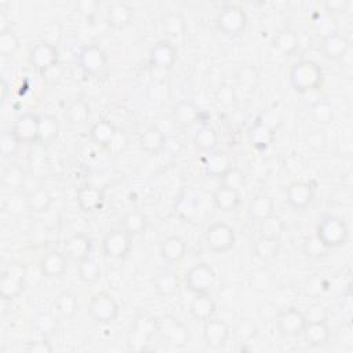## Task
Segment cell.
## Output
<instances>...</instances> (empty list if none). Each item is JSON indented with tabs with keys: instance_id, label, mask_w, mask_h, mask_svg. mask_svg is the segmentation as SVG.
Returning <instances> with one entry per match:
<instances>
[{
	"instance_id": "28",
	"label": "cell",
	"mask_w": 353,
	"mask_h": 353,
	"mask_svg": "<svg viewBox=\"0 0 353 353\" xmlns=\"http://www.w3.org/2000/svg\"><path fill=\"white\" fill-rule=\"evenodd\" d=\"M215 302L214 300L207 294H195V298L192 300L191 302V306H189V312H191V316L197 320V321H207L210 320L211 317H214V313H215Z\"/></svg>"
},
{
	"instance_id": "25",
	"label": "cell",
	"mask_w": 353,
	"mask_h": 353,
	"mask_svg": "<svg viewBox=\"0 0 353 353\" xmlns=\"http://www.w3.org/2000/svg\"><path fill=\"white\" fill-rule=\"evenodd\" d=\"M241 200H242L241 191L229 188L222 184L212 193V202H214L215 207L225 212H230V211L236 210L241 204Z\"/></svg>"
},
{
	"instance_id": "50",
	"label": "cell",
	"mask_w": 353,
	"mask_h": 353,
	"mask_svg": "<svg viewBox=\"0 0 353 353\" xmlns=\"http://www.w3.org/2000/svg\"><path fill=\"white\" fill-rule=\"evenodd\" d=\"M20 145H21V141L17 138L13 130H8L2 133V137H0V149H2V155L5 158L16 156L20 149Z\"/></svg>"
},
{
	"instance_id": "23",
	"label": "cell",
	"mask_w": 353,
	"mask_h": 353,
	"mask_svg": "<svg viewBox=\"0 0 353 353\" xmlns=\"http://www.w3.org/2000/svg\"><path fill=\"white\" fill-rule=\"evenodd\" d=\"M200 117L199 108L193 101L181 99L173 109L174 123L181 129L192 127Z\"/></svg>"
},
{
	"instance_id": "46",
	"label": "cell",
	"mask_w": 353,
	"mask_h": 353,
	"mask_svg": "<svg viewBox=\"0 0 353 353\" xmlns=\"http://www.w3.org/2000/svg\"><path fill=\"white\" fill-rule=\"evenodd\" d=\"M330 252L331 250L316 236V234H312V236L306 238L302 243V253L305 257L311 260L324 258Z\"/></svg>"
},
{
	"instance_id": "51",
	"label": "cell",
	"mask_w": 353,
	"mask_h": 353,
	"mask_svg": "<svg viewBox=\"0 0 353 353\" xmlns=\"http://www.w3.org/2000/svg\"><path fill=\"white\" fill-rule=\"evenodd\" d=\"M19 49L20 39L13 31L0 34V54L3 57H12L19 51Z\"/></svg>"
},
{
	"instance_id": "20",
	"label": "cell",
	"mask_w": 353,
	"mask_h": 353,
	"mask_svg": "<svg viewBox=\"0 0 353 353\" xmlns=\"http://www.w3.org/2000/svg\"><path fill=\"white\" fill-rule=\"evenodd\" d=\"M302 337L305 342L312 348H320L324 346L331 337V330L326 319H317V320H308Z\"/></svg>"
},
{
	"instance_id": "1",
	"label": "cell",
	"mask_w": 353,
	"mask_h": 353,
	"mask_svg": "<svg viewBox=\"0 0 353 353\" xmlns=\"http://www.w3.org/2000/svg\"><path fill=\"white\" fill-rule=\"evenodd\" d=\"M323 82V69L312 60H300L290 68L289 83L291 88L300 94H306L321 88Z\"/></svg>"
},
{
	"instance_id": "17",
	"label": "cell",
	"mask_w": 353,
	"mask_h": 353,
	"mask_svg": "<svg viewBox=\"0 0 353 353\" xmlns=\"http://www.w3.org/2000/svg\"><path fill=\"white\" fill-rule=\"evenodd\" d=\"M39 121L40 116L35 113H24L21 114L12 129L21 144H34L38 143L39 137Z\"/></svg>"
},
{
	"instance_id": "39",
	"label": "cell",
	"mask_w": 353,
	"mask_h": 353,
	"mask_svg": "<svg viewBox=\"0 0 353 353\" xmlns=\"http://www.w3.org/2000/svg\"><path fill=\"white\" fill-rule=\"evenodd\" d=\"M273 47L283 56H293L300 47V38L293 29L284 28L273 36Z\"/></svg>"
},
{
	"instance_id": "49",
	"label": "cell",
	"mask_w": 353,
	"mask_h": 353,
	"mask_svg": "<svg viewBox=\"0 0 353 353\" xmlns=\"http://www.w3.org/2000/svg\"><path fill=\"white\" fill-rule=\"evenodd\" d=\"M311 113H312L313 121L319 125H323V126L330 125L334 119V108L326 99L317 101L316 104H313L312 109H311Z\"/></svg>"
},
{
	"instance_id": "57",
	"label": "cell",
	"mask_w": 353,
	"mask_h": 353,
	"mask_svg": "<svg viewBox=\"0 0 353 353\" xmlns=\"http://www.w3.org/2000/svg\"><path fill=\"white\" fill-rule=\"evenodd\" d=\"M127 147H129V138H127V136H126L125 132H121V130H119V132H117V134L114 136L113 141L109 144L108 149H109L110 152H113V154H121V152H123Z\"/></svg>"
},
{
	"instance_id": "53",
	"label": "cell",
	"mask_w": 353,
	"mask_h": 353,
	"mask_svg": "<svg viewBox=\"0 0 353 353\" xmlns=\"http://www.w3.org/2000/svg\"><path fill=\"white\" fill-rule=\"evenodd\" d=\"M35 327L42 334L53 332L57 327V317L51 313H40L35 317Z\"/></svg>"
},
{
	"instance_id": "21",
	"label": "cell",
	"mask_w": 353,
	"mask_h": 353,
	"mask_svg": "<svg viewBox=\"0 0 353 353\" xmlns=\"http://www.w3.org/2000/svg\"><path fill=\"white\" fill-rule=\"evenodd\" d=\"M350 50L349 40L338 31L321 39V53L330 61L343 60L345 54Z\"/></svg>"
},
{
	"instance_id": "22",
	"label": "cell",
	"mask_w": 353,
	"mask_h": 353,
	"mask_svg": "<svg viewBox=\"0 0 353 353\" xmlns=\"http://www.w3.org/2000/svg\"><path fill=\"white\" fill-rule=\"evenodd\" d=\"M76 202L83 212H95L102 208L105 195L94 185H83L76 193Z\"/></svg>"
},
{
	"instance_id": "32",
	"label": "cell",
	"mask_w": 353,
	"mask_h": 353,
	"mask_svg": "<svg viewBox=\"0 0 353 353\" xmlns=\"http://www.w3.org/2000/svg\"><path fill=\"white\" fill-rule=\"evenodd\" d=\"M273 210H275V202L269 195H265V193L256 195L254 197H252L247 206L249 217L252 221H256V222H260L261 219L272 215Z\"/></svg>"
},
{
	"instance_id": "5",
	"label": "cell",
	"mask_w": 353,
	"mask_h": 353,
	"mask_svg": "<svg viewBox=\"0 0 353 353\" xmlns=\"http://www.w3.org/2000/svg\"><path fill=\"white\" fill-rule=\"evenodd\" d=\"M215 24L222 35L236 38L242 35L247 27V14L241 6L226 5L219 10Z\"/></svg>"
},
{
	"instance_id": "43",
	"label": "cell",
	"mask_w": 353,
	"mask_h": 353,
	"mask_svg": "<svg viewBox=\"0 0 353 353\" xmlns=\"http://www.w3.org/2000/svg\"><path fill=\"white\" fill-rule=\"evenodd\" d=\"M77 276L80 282L86 284H94L101 279L102 271L99 264L95 260L87 258L77 264Z\"/></svg>"
},
{
	"instance_id": "63",
	"label": "cell",
	"mask_w": 353,
	"mask_h": 353,
	"mask_svg": "<svg viewBox=\"0 0 353 353\" xmlns=\"http://www.w3.org/2000/svg\"><path fill=\"white\" fill-rule=\"evenodd\" d=\"M8 94H9V86H8L6 80L3 79L2 80V97H0V99H2L3 104L8 101Z\"/></svg>"
},
{
	"instance_id": "2",
	"label": "cell",
	"mask_w": 353,
	"mask_h": 353,
	"mask_svg": "<svg viewBox=\"0 0 353 353\" xmlns=\"http://www.w3.org/2000/svg\"><path fill=\"white\" fill-rule=\"evenodd\" d=\"M316 236L330 249L342 247L349 236L346 222L335 215L323 217L316 226Z\"/></svg>"
},
{
	"instance_id": "14",
	"label": "cell",
	"mask_w": 353,
	"mask_h": 353,
	"mask_svg": "<svg viewBox=\"0 0 353 353\" xmlns=\"http://www.w3.org/2000/svg\"><path fill=\"white\" fill-rule=\"evenodd\" d=\"M315 199V188L309 181H294L286 191V200L289 206L297 211L308 208Z\"/></svg>"
},
{
	"instance_id": "42",
	"label": "cell",
	"mask_w": 353,
	"mask_h": 353,
	"mask_svg": "<svg viewBox=\"0 0 353 353\" xmlns=\"http://www.w3.org/2000/svg\"><path fill=\"white\" fill-rule=\"evenodd\" d=\"M193 143L199 151L210 154L218 147V134L212 127L203 126L196 132Z\"/></svg>"
},
{
	"instance_id": "3",
	"label": "cell",
	"mask_w": 353,
	"mask_h": 353,
	"mask_svg": "<svg viewBox=\"0 0 353 353\" xmlns=\"http://www.w3.org/2000/svg\"><path fill=\"white\" fill-rule=\"evenodd\" d=\"M158 337L166 345L182 349L189 343L191 332L188 326L173 315H163L158 319Z\"/></svg>"
},
{
	"instance_id": "41",
	"label": "cell",
	"mask_w": 353,
	"mask_h": 353,
	"mask_svg": "<svg viewBox=\"0 0 353 353\" xmlns=\"http://www.w3.org/2000/svg\"><path fill=\"white\" fill-rule=\"evenodd\" d=\"M147 226H148L147 215L140 210L129 211L122 218V229L127 232L130 236H138V234L145 232Z\"/></svg>"
},
{
	"instance_id": "29",
	"label": "cell",
	"mask_w": 353,
	"mask_h": 353,
	"mask_svg": "<svg viewBox=\"0 0 353 353\" xmlns=\"http://www.w3.org/2000/svg\"><path fill=\"white\" fill-rule=\"evenodd\" d=\"M280 239L276 238H268V236H260L256 239L253 245V254L260 261L268 263L275 260L280 253Z\"/></svg>"
},
{
	"instance_id": "40",
	"label": "cell",
	"mask_w": 353,
	"mask_h": 353,
	"mask_svg": "<svg viewBox=\"0 0 353 353\" xmlns=\"http://www.w3.org/2000/svg\"><path fill=\"white\" fill-rule=\"evenodd\" d=\"M79 308V300L77 295L71 291L61 293L56 301H54V309L57 315L64 320H71Z\"/></svg>"
},
{
	"instance_id": "37",
	"label": "cell",
	"mask_w": 353,
	"mask_h": 353,
	"mask_svg": "<svg viewBox=\"0 0 353 353\" xmlns=\"http://www.w3.org/2000/svg\"><path fill=\"white\" fill-rule=\"evenodd\" d=\"M60 136V122L53 114H43L39 121V137L38 143L40 145L53 144Z\"/></svg>"
},
{
	"instance_id": "31",
	"label": "cell",
	"mask_w": 353,
	"mask_h": 353,
	"mask_svg": "<svg viewBox=\"0 0 353 353\" xmlns=\"http://www.w3.org/2000/svg\"><path fill=\"white\" fill-rule=\"evenodd\" d=\"M232 167V162L229 155L225 151H212L204 160V171L208 177L221 178L229 169Z\"/></svg>"
},
{
	"instance_id": "52",
	"label": "cell",
	"mask_w": 353,
	"mask_h": 353,
	"mask_svg": "<svg viewBox=\"0 0 353 353\" xmlns=\"http://www.w3.org/2000/svg\"><path fill=\"white\" fill-rule=\"evenodd\" d=\"M246 182V175L245 173L238 169V167H230L222 177H221V184L222 185H226L229 188H233V189H238L241 191V188H243Z\"/></svg>"
},
{
	"instance_id": "55",
	"label": "cell",
	"mask_w": 353,
	"mask_h": 353,
	"mask_svg": "<svg viewBox=\"0 0 353 353\" xmlns=\"http://www.w3.org/2000/svg\"><path fill=\"white\" fill-rule=\"evenodd\" d=\"M217 99L221 105L223 106H230L233 105L234 102H236V93H234V90L229 86H222L219 87V90L217 91Z\"/></svg>"
},
{
	"instance_id": "38",
	"label": "cell",
	"mask_w": 353,
	"mask_h": 353,
	"mask_svg": "<svg viewBox=\"0 0 353 353\" xmlns=\"http://www.w3.org/2000/svg\"><path fill=\"white\" fill-rule=\"evenodd\" d=\"M162 27L165 34L171 39H182L186 34V21L181 13L170 12L162 17Z\"/></svg>"
},
{
	"instance_id": "15",
	"label": "cell",
	"mask_w": 353,
	"mask_h": 353,
	"mask_svg": "<svg viewBox=\"0 0 353 353\" xmlns=\"http://www.w3.org/2000/svg\"><path fill=\"white\" fill-rule=\"evenodd\" d=\"M93 250V241L86 233H73L64 243V254L69 261L76 264L90 258Z\"/></svg>"
},
{
	"instance_id": "61",
	"label": "cell",
	"mask_w": 353,
	"mask_h": 353,
	"mask_svg": "<svg viewBox=\"0 0 353 353\" xmlns=\"http://www.w3.org/2000/svg\"><path fill=\"white\" fill-rule=\"evenodd\" d=\"M175 208H177V211H178L181 215L189 217V215L195 211V204H193V202L191 200V197H182V199L178 202V204L175 206Z\"/></svg>"
},
{
	"instance_id": "10",
	"label": "cell",
	"mask_w": 353,
	"mask_h": 353,
	"mask_svg": "<svg viewBox=\"0 0 353 353\" xmlns=\"http://www.w3.org/2000/svg\"><path fill=\"white\" fill-rule=\"evenodd\" d=\"M306 323V313L297 308H287L279 312L276 316V328L279 334L286 338H295L302 335Z\"/></svg>"
},
{
	"instance_id": "9",
	"label": "cell",
	"mask_w": 353,
	"mask_h": 353,
	"mask_svg": "<svg viewBox=\"0 0 353 353\" xmlns=\"http://www.w3.org/2000/svg\"><path fill=\"white\" fill-rule=\"evenodd\" d=\"M121 308L116 300L108 293L93 295L88 304V315L98 324H109L119 316Z\"/></svg>"
},
{
	"instance_id": "33",
	"label": "cell",
	"mask_w": 353,
	"mask_h": 353,
	"mask_svg": "<svg viewBox=\"0 0 353 353\" xmlns=\"http://www.w3.org/2000/svg\"><path fill=\"white\" fill-rule=\"evenodd\" d=\"M247 138L254 149L267 151L275 141V133L271 127L260 122L249 129Z\"/></svg>"
},
{
	"instance_id": "45",
	"label": "cell",
	"mask_w": 353,
	"mask_h": 353,
	"mask_svg": "<svg viewBox=\"0 0 353 353\" xmlns=\"http://www.w3.org/2000/svg\"><path fill=\"white\" fill-rule=\"evenodd\" d=\"M258 223H260V234H261V236L276 238V239H280L282 233L284 232V228H286L282 218L275 215V214L261 219Z\"/></svg>"
},
{
	"instance_id": "58",
	"label": "cell",
	"mask_w": 353,
	"mask_h": 353,
	"mask_svg": "<svg viewBox=\"0 0 353 353\" xmlns=\"http://www.w3.org/2000/svg\"><path fill=\"white\" fill-rule=\"evenodd\" d=\"M98 9H99V3L97 0H80V2L76 3V10L87 19L93 17L95 12H98Z\"/></svg>"
},
{
	"instance_id": "36",
	"label": "cell",
	"mask_w": 353,
	"mask_h": 353,
	"mask_svg": "<svg viewBox=\"0 0 353 353\" xmlns=\"http://www.w3.org/2000/svg\"><path fill=\"white\" fill-rule=\"evenodd\" d=\"M91 116V106L87 101L77 98L73 99L66 110H65V117L66 121L72 125V126H83L87 123V121L90 119Z\"/></svg>"
},
{
	"instance_id": "56",
	"label": "cell",
	"mask_w": 353,
	"mask_h": 353,
	"mask_svg": "<svg viewBox=\"0 0 353 353\" xmlns=\"http://www.w3.org/2000/svg\"><path fill=\"white\" fill-rule=\"evenodd\" d=\"M326 290H327L326 280L320 278V275H313V278H311L306 283V293L311 295H320Z\"/></svg>"
},
{
	"instance_id": "47",
	"label": "cell",
	"mask_w": 353,
	"mask_h": 353,
	"mask_svg": "<svg viewBox=\"0 0 353 353\" xmlns=\"http://www.w3.org/2000/svg\"><path fill=\"white\" fill-rule=\"evenodd\" d=\"M25 182H27V174L20 166L12 165V166L5 169V171H3V185L6 188L13 189V191L23 189Z\"/></svg>"
},
{
	"instance_id": "54",
	"label": "cell",
	"mask_w": 353,
	"mask_h": 353,
	"mask_svg": "<svg viewBox=\"0 0 353 353\" xmlns=\"http://www.w3.org/2000/svg\"><path fill=\"white\" fill-rule=\"evenodd\" d=\"M271 283H272V278L267 271H258L252 278L253 289L260 290V291H267L269 289Z\"/></svg>"
},
{
	"instance_id": "7",
	"label": "cell",
	"mask_w": 353,
	"mask_h": 353,
	"mask_svg": "<svg viewBox=\"0 0 353 353\" xmlns=\"http://www.w3.org/2000/svg\"><path fill=\"white\" fill-rule=\"evenodd\" d=\"M204 242L211 253L223 254L234 246L236 233L226 222H214L204 232Z\"/></svg>"
},
{
	"instance_id": "30",
	"label": "cell",
	"mask_w": 353,
	"mask_h": 353,
	"mask_svg": "<svg viewBox=\"0 0 353 353\" xmlns=\"http://www.w3.org/2000/svg\"><path fill=\"white\" fill-rule=\"evenodd\" d=\"M138 143L143 151L158 155L166 147V136L158 126H151L141 133Z\"/></svg>"
},
{
	"instance_id": "6",
	"label": "cell",
	"mask_w": 353,
	"mask_h": 353,
	"mask_svg": "<svg viewBox=\"0 0 353 353\" xmlns=\"http://www.w3.org/2000/svg\"><path fill=\"white\" fill-rule=\"evenodd\" d=\"M27 284V267L20 264L9 265L0 278V297L5 301H14L24 293Z\"/></svg>"
},
{
	"instance_id": "4",
	"label": "cell",
	"mask_w": 353,
	"mask_h": 353,
	"mask_svg": "<svg viewBox=\"0 0 353 353\" xmlns=\"http://www.w3.org/2000/svg\"><path fill=\"white\" fill-rule=\"evenodd\" d=\"M158 335V317L151 313H140L127 334V343L133 350H144L145 345L149 343Z\"/></svg>"
},
{
	"instance_id": "44",
	"label": "cell",
	"mask_w": 353,
	"mask_h": 353,
	"mask_svg": "<svg viewBox=\"0 0 353 353\" xmlns=\"http://www.w3.org/2000/svg\"><path fill=\"white\" fill-rule=\"evenodd\" d=\"M257 332H258V327L254 323V320L250 317L239 319L233 330L234 338H236V341L241 343L252 342L257 337Z\"/></svg>"
},
{
	"instance_id": "18",
	"label": "cell",
	"mask_w": 353,
	"mask_h": 353,
	"mask_svg": "<svg viewBox=\"0 0 353 353\" xmlns=\"http://www.w3.org/2000/svg\"><path fill=\"white\" fill-rule=\"evenodd\" d=\"M177 47L170 40H159L149 53L151 65L158 69H171L177 61Z\"/></svg>"
},
{
	"instance_id": "26",
	"label": "cell",
	"mask_w": 353,
	"mask_h": 353,
	"mask_svg": "<svg viewBox=\"0 0 353 353\" xmlns=\"http://www.w3.org/2000/svg\"><path fill=\"white\" fill-rule=\"evenodd\" d=\"M188 246L180 236H169L160 245V257L167 264H177L186 256Z\"/></svg>"
},
{
	"instance_id": "13",
	"label": "cell",
	"mask_w": 353,
	"mask_h": 353,
	"mask_svg": "<svg viewBox=\"0 0 353 353\" xmlns=\"http://www.w3.org/2000/svg\"><path fill=\"white\" fill-rule=\"evenodd\" d=\"M79 66L86 75H98L108 64V56L98 45L84 46L77 56Z\"/></svg>"
},
{
	"instance_id": "8",
	"label": "cell",
	"mask_w": 353,
	"mask_h": 353,
	"mask_svg": "<svg viewBox=\"0 0 353 353\" xmlns=\"http://www.w3.org/2000/svg\"><path fill=\"white\" fill-rule=\"evenodd\" d=\"M101 246L105 257L121 261L130 254L133 247V236H130L122 228L112 229L104 236Z\"/></svg>"
},
{
	"instance_id": "48",
	"label": "cell",
	"mask_w": 353,
	"mask_h": 353,
	"mask_svg": "<svg viewBox=\"0 0 353 353\" xmlns=\"http://www.w3.org/2000/svg\"><path fill=\"white\" fill-rule=\"evenodd\" d=\"M238 84L246 90H256V87L260 83V73L253 65H246L238 69L236 75H234Z\"/></svg>"
},
{
	"instance_id": "12",
	"label": "cell",
	"mask_w": 353,
	"mask_h": 353,
	"mask_svg": "<svg viewBox=\"0 0 353 353\" xmlns=\"http://www.w3.org/2000/svg\"><path fill=\"white\" fill-rule=\"evenodd\" d=\"M60 58V53L57 50V46L40 40L38 42L29 54V62L31 65L40 73L50 72L54 66H57Z\"/></svg>"
},
{
	"instance_id": "34",
	"label": "cell",
	"mask_w": 353,
	"mask_h": 353,
	"mask_svg": "<svg viewBox=\"0 0 353 353\" xmlns=\"http://www.w3.org/2000/svg\"><path fill=\"white\" fill-rule=\"evenodd\" d=\"M117 132H119V130L116 129V126L110 121L101 119L91 126L90 138L94 144H97L99 147H104V148H108L109 144L113 141L114 136L117 134Z\"/></svg>"
},
{
	"instance_id": "11",
	"label": "cell",
	"mask_w": 353,
	"mask_h": 353,
	"mask_svg": "<svg viewBox=\"0 0 353 353\" xmlns=\"http://www.w3.org/2000/svg\"><path fill=\"white\" fill-rule=\"evenodd\" d=\"M217 280L214 269L208 264H196L193 265L186 276H185V283L189 291L193 294H207L210 290L214 287Z\"/></svg>"
},
{
	"instance_id": "24",
	"label": "cell",
	"mask_w": 353,
	"mask_h": 353,
	"mask_svg": "<svg viewBox=\"0 0 353 353\" xmlns=\"http://www.w3.org/2000/svg\"><path fill=\"white\" fill-rule=\"evenodd\" d=\"M134 10L123 2H116L106 12V23L114 29H125L133 23Z\"/></svg>"
},
{
	"instance_id": "16",
	"label": "cell",
	"mask_w": 353,
	"mask_h": 353,
	"mask_svg": "<svg viewBox=\"0 0 353 353\" xmlns=\"http://www.w3.org/2000/svg\"><path fill=\"white\" fill-rule=\"evenodd\" d=\"M203 337L208 348L221 349L226 345L230 337V327L223 320L211 317L210 320L204 321Z\"/></svg>"
},
{
	"instance_id": "62",
	"label": "cell",
	"mask_w": 353,
	"mask_h": 353,
	"mask_svg": "<svg viewBox=\"0 0 353 353\" xmlns=\"http://www.w3.org/2000/svg\"><path fill=\"white\" fill-rule=\"evenodd\" d=\"M12 31V19L3 10H0V34Z\"/></svg>"
},
{
	"instance_id": "59",
	"label": "cell",
	"mask_w": 353,
	"mask_h": 353,
	"mask_svg": "<svg viewBox=\"0 0 353 353\" xmlns=\"http://www.w3.org/2000/svg\"><path fill=\"white\" fill-rule=\"evenodd\" d=\"M25 350L29 353H51L54 350V348L46 338H40V339L29 342L25 346Z\"/></svg>"
},
{
	"instance_id": "35",
	"label": "cell",
	"mask_w": 353,
	"mask_h": 353,
	"mask_svg": "<svg viewBox=\"0 0 353 353\" xmlns=\"http://www.w3.org/2000/svg\"><path fill=\"white\" fill-rule=\"evenodd\" d=\"M154 287L160 297L169 298L180 291V279L173 271H162L154 279Z\"/></svg>"
},
{
	"instance_id": "27",
	"label": "cell",
	"mask_w": 353,
	"mask_h": 353,
	"mask_svg": "<svg viewBox=\"0 0 353 353\" xmlns=\"http://www.w3.org/2000/svg\"><path fill=\"white\" fill-rule=\"evenodd\" d=\"M53 202H54L53 195L50 193L49 189H46L42 185L29 191V192H27L25 204H27V208L32 212L43 214V212L49 211Z\"/></svg>"
},
{
	"instance_id": "19",
	"label": "cell",
	"mask_w": 353,
	"mask_h": 353,
	"mask_svg": "<svg viewBox=\"0 0 353 353\" xmlns=\"http://www.w3.org/2000/svg\"><path fill=\"white\" fill-rule=\"evenodd\" d=\"M69 260L68 257L60 252H50L47 253L39 263L40 272L43 278L47 279H58L62 278L68 272Z\"/></svg>"
},
{
	"instance_id": "60",
	"label": "cell",
	"mask_w": 353,
	"mask_h": 353,
	"mask_svg": "<svg viewBox=\"0 0 353 353\" xmlns=\"http://www.w3.org/2000/svg\"><path fill=\"white\" fill-rule=\"evenodd\" d=\"M350 3L348 0H328V2L324 3V9L327 13H342L346 10V8Z\"/></svg>"
}]
</instances>
